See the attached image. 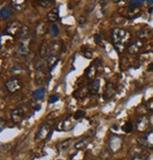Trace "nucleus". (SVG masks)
I'll list each match as a JSON object with an SVG mask.
<instances>
[{"label":"nucleus","mask_w":153,"mask_h":160,"mask_svg":"<svg viewBox=\"0 0 153 160\" xmlns=\"http://www.w3.org/2000/svg\"><path fill=\"white\" fill-rule=\"evenodd\" d=\"M11 5L12 8L18 12H23L27 8V2L24 1V0H13V1L11 2Z\"/></svg>","instance_id":"obj_16"},{"label":"nucleus","mask_w":153,"mask_h":160,"mask_svg":"<svg viewBox=\"0 0 153 160\" xmlns=\"http://www.w3.org/2000/svg\"><path fill=\"white\" fill-rule=\"evenodd\" d=\"M93 4H95V1H91V2H89L86 5V7H85V12L86 13H90V12H93V10L95 9V5H93Z\"/></svg>","instance_id":"obj_34"},{"label":"nucleus","mask_w":153,"mask_h":160,"mask_svg":"<svg viewBox=\"0 0 153 160\" xmlns=\"http://www.w3.org/2000/svg\"><path fill=\"white\" fill-rule=\"evenodd\" d=\"M58 100H59V97L56 96V95H51V96L49 97V102H50V103H55V102L58 101Z\"/></svg>","instance_id":"obj_39"},{"label":"nucleus","mask_w":153,"mask_h":160,"mask_svg":"<svg viewBox=\"0 0 153 160\" xmlns=\"http://www.w3.org/2000/svg\"><path fill=\"white\" fill-rule=\"evenodd\" d=\"M122 145H123V139L121 137L116 136V135H113L111 137L110 141H109V147L112 152L115 153L119 151L122 148Z\"/></svg>","instance_id":"obj_6"},{"label":"nucleus","mask_w":153,"mask_h":160,"mask_svg":"<svg viewBox=\"0 0 153 160\" xmlns=\"http://www.w3.org/2000/svg\"><path fill=\"white\" fill-rule=\"evenodd\" d=\"M50 52V46L47 43H43L39 47V56L41 59H47Z\"/></svg>","instance_id":"obj_14"},{"label":"nucleus","mask_w":153,"mask_h":160,"mask_svg":"<svg viewBox=\"0 0 153 160\" xmlns=\"http://www.w3.org/2000/svg\"><path fill=\"white\" fill-rule=\"evenodd\" d=\"M96 72H97V67L96 65L94 64H91L90 66L85 70V77L90 79V80H95V75H96Z\"/></svg>","instance_id":"obj_17"},{"label":"nucleus","mask_w":153,"mask_h":160,"mask_svg":"<svg viewBox=\"0 0 153 160\" xmlns=\"http://www.w3.org/2000/svg\"><path fill=\"white\" fill-rule=\"evenodd\" d=\"M4 123H6V122L4 121V119H1V128H0V130H1V131H3V128H4Z\"/></svg>","instance_id":"obj_42"},{"label":"nucleus","mask_w":153,"mask_h":160,"mask_svg":"<svg viewBox=\"0 0 153 160\" xmlns=\"http://www.w3.org/2000/svg\"><path fill=\"white\" fill-rule=\"evenodd\" d=\"M82 53H83V55H84L86 58H88V59L92 58V56H93V51H92L90 48L85 47V46L82 47Z\"/></svg>","instance_id":"obj_33"},{"label":"nucleus","mask_w":153,"mask_h":160,"mask_svg":"<svg viewBox=\"0 0 153 160\" xmlns=\"http://www.w3.org/2000/svg\"><path fill=\"white\" fill-rule=\"evenodd\" d=\"M26 114H27V110H26V108L24 107V106H20V107H17L11 114L12 120L14 123H20L25 119Z\"/></svg>","instance_id":"obj_5"},{"label":"nucleus","mask_w":153,"mask_h":160,"mask_svg":"<svg viewBox=\"0 0 153 160\" xmlns=\"http://www.w3.org/2000/svg\"><path fill=\"white\" fill-rule=\"evenodd\" d=\"M37 3L43 8H49L50 6H52V4L55 3V1H53V0H39Z\"/></svg>","instance_id":"obj_28"},{"label":"nucleus","mask_w":153,"mask_h":160,"mask_svg":"<svg viewBox=\"0 0 153 160\" xmlns=\"http://www.w3.org/2000/svg\"><path fill=\"white\" fill-rule=\"evenodd\" d=\"M47 32V25L44 22H40L35 28V32L38 36L44 35Z\"/></svg>","instance_id":"obj_19"},{"label":"nucleus","mask_w":153,"mask_h":160,"mask_svg":"<svg viewBox=\"0 0 153 160\" xmlns=\"http://www.w3.org/2000/svg\"><path fill=\"white\" fill-rule=\"evenodd\" d=\"M122 130L126 133V134H129V133H132L133 130V125L132 122H126L123 126H122Z\"/></svg>","instance_id":"obj_30"},{"label":"nucleus","mask_w":153,"mask_h":160,"mask_svg":"<svg viewBox=\"0 0 153 160\" xmlns=\"http://www.w3.org/2000/svg\"><path fill=\"white\" fill-rule=\"evenodd\" d=\"M87 145H88L87 139H86V138H83V139L78 141V142H76V143L75 144V148H76V149H78V150H82V149H84Z\"/></svg>","instance_id":"obj_29"},{"label":"nucleus","mask_w":153,"mask_h":160,"mask_svg":"<svg viewBox=\"0 0 153 160\" xmlns=\"http://www.w3.org/2000/svg\"><path fill=\"white\" fill-rule=\"evenodd\" d=\"M112 40L114 43V47L117 49L118 52H121L125 46L131 40V33L123 29L114 28L112 30Z\"/></svg>","instance_id":"obj_1"},{"label":"nucleus","mask_w":153,"mask_h":160,"mask_svg":"<svg viewBox=\"0 0 153 160\" xmlns=\"http://www.w3.org/2000/svg\"><path fill=\"white\" fill-rule=\"evenodd\" d=\"M115 92H116V86L113 83H108L106 85V87L103 93V99H111L112 97H114Z\"/></svg>","instance_id":"obj_13"},{"label":"nucleus","mask_w":153,"mask_h":160,"mask_svg":"<svg viewBox=\"0 0 153 160\" xmlns=\"http://www.w3.org/2000/svg\"><path fill=\"white\" fill-rule=\"evenodd\" d=\"M50 133H51V126L50 124L48 123H44L43 124L38 133H37V136H36V139H45L49 137L50 135Z\"/></svg>","instance_id":"obj_7"},{"label":"nucleus","mask_w":153,"mask_h":160,"mask_svg":"<svg viewBox=\"0 0 153 160\" xmlns=\"http://www.w3.org/2000/svg\"><path fill=\"white\" fill-rule=\"evenodd\" d=\"M87 93H89L88 87H81L79 90H76V91L74 92L73 96L76 99H82L87 95Z\"/></svg>","instance_id":"obj_24"},{"label":"nucleus","mask_w":153,"mask_h":160,"mask_svg":"<svg viewBox=\"0 0 153 160\" xmlns=\"http://www.w3.org/2000/svg\"><path fill=\"white\" fill-rule=\"evenodd\" d=\"M99 88H100V81L97 79L93 80L88 86V90L91 95H96L99 91Z\"/></svg>","instance_id":"obj_15"},{"label":"nucleus","mask_w":153,"mask_h":160,"mask_svg":"<svg viewBox=\"0 0 153 160\" xmlns=\"http://www.w3.org/2000/svg\"><path fill=\"white\" fill-rule=\"evenodd\" d=\"M94 39H95V44H99L100 41H101V35H100V34H95V35L94 36Z\"/></svg>","instance_id":"obj_40"},{"label":"nucleus","mask_w":153,"mask_h":160,"mask_svg":"<svg viewBox=\"0 0 153 160\" xmlns=\"http://www.w3.org/2000/svg\"><path fill=\"white\" fill-rule=\"evenodd\" d=\"M31 39L30 37H27L25 38L22 43L20 44V47H19V53L22 55H27L29 54V52L30 50V46H31Z\"/></svg>","instance_id":"obj_9"},{"label":"nucleus","mask_w":153,"mask_h":160,"mask_svg":"<svg viewBox=\"0 0 153 160\" xmlns=\"http://www.w3.org/2000/svg\"><path fill=\"white\" fill-rule=\"evenodd\" d=\"M22 27H23V25L20 22L12 21L7 25L6 30H5V33L10 35V36H12V37H17L20 34Z\"/></svg>","instance_id":"obj_2"},{"label":"nucleus","mask_w":153,"mask_h":160,"mask_svg":"<svg viewBox=\"0 0 153 160\" xmlns=\"http://www.w3.org/2000/svg\"><path fill=\"white\" fill-rule=\"evenodd\" d=\"M146 106L148 111L153 112V99H150L149 100H147V102L146 103Z\"/></svg>","instance_id":"obj_38"},{"label":"nucleus","mask_w":153,"mask_h":160,"mask_svg":"<svg viewBox=\"0 0 153 160\" xmlns=\"http://www.w3.org/2000/svg\"><path fill=\"white\" fill-rule=\"evenodd\" d=\"M137 141L142 148H153V131L148 132L146 135L143 137H139L137 138Z\"/></svg>","instance_id":"obj_4"},{"label":"nucleus","mask_w":153,"mask_h":160,"mask_svg":"<svg viewBox=\"0 0 153 160\" xmlns=\"http://www.w3.org/2000/svg\"><path fill=\"white\" fill-rule=\"evenodd\" d=\"M151 32L152 31L150 29H147V28L142 29L137 32V37L140 38L141 40H146V39H148L150 37V32Z\"/></svg>","instance_id":"obj_23"},{"label":"nucleus","mask_w":153,"mask_h":160,"mask_svg":"<svg viewBox=\"0 0 153 160\" xmlns=\"http://www.w3.org/2000/svg\"><path fill=\"white\" fill-rule=\"evenodd\" d=\"M73 128V124L71 122L70 119H65L61 120L60 122H58L56 124V130L60 131V132H63V131H69Z\"/></svg>","instance_id":"obj_11"},{"label":"nucleus","mask_w":153,"mask_h":160,"mask_svg":"<svg viewBox=\"0 0 153 160\" xmlns=\"http://www.w3.org/2000/svg\"><path fill=\"white\" fill-rule=\"evenodd\" d=\"M85 116V112L84 111H82V110H78L76 113H75V115H74V119H82L83 117Z\"/></svg>","instance_id":"obj_36"},{"label":"nucleus","mask_w":153,"mask_h":160,"mask_svg":"<svg viewBox=\"0 0 153 160\" xmlns=\"http://www.w3.org/2000/svg\"><path fill=\"white\" fill-rule=\"evenodd\" d=\"M44 95H45V89H44V87L35 90L34 93H33V97H34V99H37V100L43 99L44 97Z\"/></svg>","instance_id":"obj_25"},{"label":"nucleus","mask_w":153,"mask_h":160,"mask_svg":"<svg viewBox=\"0 0 153 160\" xmlns=\"http://www.w3.org/2000/svg\"><path fill=\"white\" fill-rule=\"evenodd\" d=\"M46 78V73H45V68L44 65L39 64L36 66V72H35V81L38 85L44 83V81Z\"/></svg>","instance_id":"obj_8"},{"label":"nucleus","mask_w":153,"mask_h":160,"mask_svg":"<svg viewBox=\"0 0 153 160\" xmlns=\"http://www.w3.org/2000/svg\"><path fill=\"white\" fill-rule=\"evenodd\" d=\"M59 58H60V56H57V55H52V54L48 55V57L46 59V63H47V65L50 67V69L55 67V65L59 63Z\"/></svg>","instance_id":"obj_20"},{"label":"nucleus","mask_w":153,"mask_h":160,"mask_svg":"<svg viewBox=\"0 0 153 160\" xmlns=\"http://www.w3.org/2000/svg\"><path fill=\"white\" fill-rule=\"evenodd\" d=\"M147 70H148V71H153V63H151V64L149 65V66H148Z\"/></svg>","instance_id":"obj_43"},{"label":"nucleus","mask_w":153,"mask_h":160,"mask_svg":"<svg viewBox=\"0 0 153 160\" xmlns=\"http://www.w3.org/2000/svg\"><path fill=\"white\" fill-rule=\"evenodd\" d=\"M136 111H137L138 114L144 115V114H146L148 110H147V108H146V105H139L138 107H137V109H136Z\"/></svg>","instance_id":"obj_35"},{"label":"nucleus","mask_w":153,"mask_h":160,"mask_svg":"<svg viewBox=\"0 0 153 160\" xmlns=\"http://www.w3.org/2000/svg\"><path fill=\"white\" fill-rule=\"evenodd\" d=\"M143 4H144L143 0H132V1L128 2V7H130V8H135L136 9L138 7H141Z\"/></svg>","instance_id":"obj_27"},{"label":"nucleus","mask_w":153,"mask_h":160,"mask_svg":"<svg viewBox=\"0 0 153 160\" xmlns=\"http://www.w3.org/2000/svg\"><path fill=\"white\" fill-rule=\"evenodd\" d=\"M79 23H80L81 25L85 24V23H86V18H85L84 16H81V17L79 18Z\"/></svg>","instance_id":"obj_41"},{"label":"nucleus","mask_w":153,"mask_h":160,"mask_svg":"<svg viewBox=\"0 0 153 160\" xmlns=\"http://www.w3.org/2000/svg\"><path fill=\"white\" fill-rule=\"evenodd\" d=\"M118 160H123V159H118Z\"/></svg>","instance_id":"obj_45"},{"label":"nucleus","mask_w":153,"mask_h":160,"mask_svg":"<svg viewBox=\"0 0 153 160\" xmlns=\"http://www.w3.org/2000/svg\"><path fill=\"white\" fill-rule=\"evenodd\" d=\"M5 86L10 93H15L21 89L22 84H21V81L18 78L12 77V78L8 79L5 82Z\"/></svg>","instance_id":"obj_3"},{"label":"nucleus","mask_w":153,"mask_h":160,"mask_svg":"<svg viewBox=\"0 0 153 160\" xmlns=\"http://www.w3.org/2000/svg\"><path fill=\"white\" fill-rule=\"evenodd\" d=\"M29 32H30V28L28 26H25L23 25L22 29H21V32H20V34H19V37H22V38H27L29 37Z\"/></svg>","instance_id":"obj_31"},{"label":"nucleus","mask_w":153,"mask_h":160,"mask_svg":"<svg viewBox=\"0 0 153 160\" xmlns=\"http://www.w3.org/2000/svg\"><path fill=\"white\" fill-rule=\"evenodd\" d=\"M149 124H150V121H149L148 118H146V117H141L137 120L136 128H137V130L139 132L143 133V132H145V131H146L148 129Z\"/></svg>","instance_id":"obj_10"},{"label":"nucleus","mask_w":153,"mask_h":160,"mask_svg":"<svg viewBox=\"0 0 153 160\" xmlns=\"http://www.w3.org/2000/svg\"><path fill=\"white\" fill-rule=\"evenodd\" d=\"M146 4L149 5V6H151V5L153 4V0H147V1H146Z\"/></svg>","instance_id":"obj_44"},{"label":"nucleus","mask_w":153,"mask_h":160,"mask_svg":"<svg viewBox=\"0 0 153 160\" xmlns=\"http://www.w3.org/2000/svg\"><path fill=\"white\" fill-rule=\"evenodd\" d=\"M131 160H146V155H145L144 153H140V154L132 156Z\"/></svg>","instance_id":"obj_37"},{"label":"nucleus","mask_w":153,"mask_h":160,"mask_svg":"<svg viewBox=\"0 0 153 160\" xmlns=\"http://www.w3.org/2000/svg\"><path fill=\"white\" fill-rule=\"evenodd\" d=\"M50 31H51V34H52L53 37H57L60 33V29L56 24H52L50 26Z\"/></svg>","instance_id":"obj_32"},{"label":"nucleus","mask_w":153,"mask_h":160,"mask_svg":"<svg viewBox=\"0 0 153 160\" xmlns=\"http://www.w3.org/2000/svg\"><path fill=\"white\" fill-rule=\"evenodd\" d=\"M142 46H143V42L142 41H136L135 43L132 44L129 46V49H128V50H129V52L131 53V54H135V53H137L140 50Z\"/></svg>","instance_id":"obj_22"},{"label":"nucleus","mask_w":153,"mask_h":160,"mask_svg":"<svg viewBox=\"0 0 153 160\" xmlns=\"http://www.w3.org/2000/svg\"><path fill=\"white\" fill-rule=\"evenodd\" d=\"M50 46V52L49 54H52V55H57L60 56L61 52L63 51V44L61 42H51L49 44Z\"/></svg>","instance_id":"obj_12"},{"label":"nucleus","mask_w":153,"mask_h":160,"mask_svg":"<svg viewBox=\"0 0 153 160\" xmlns=\"http://www.w3.org/2000/svg\"><path fill=\"white\" fill-rule=\"evenodd\" d=\"M60 12V11H59V8H54V9H52V10H51V11L47 13V15H46L47 19H48L50 22L58 21L59 18H60V12Z\"/></svg>","instance_id":"obj_18"},{"label":"nucleus","mask_w":153,"mask_h":160,"mask_svg":"<svg viewBox=\"0 0 153 160\" xmlns=\"http://www.w3.org/2000/svg\"><path fill=\"white\" fill-rule=\"evenodd\" d=\"M70 143H71V139H70V138H69V139H66V140H64V141L60 142V143L57 145V148H58V150H59L60 152L66 151V150L69 148Z\"/></svg>","instance_id":"obj_26"},{"label":"nucleus","mask_w":153,"mask_h":160,"mask_svg":"<svg viewBox=\"0 0 153 160\" xmlns=\"http://www.w3.org/2000/svg\"><path fill=\"white\" fill-rule=\"evenodd\" d=\"M0 15H1V18L3 20H6L8 18H10L12 15V8L11 6H5L1 9V12H0Z\"/></svg>","instance_id":"obj_21"}]
</instances>
